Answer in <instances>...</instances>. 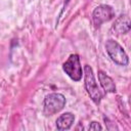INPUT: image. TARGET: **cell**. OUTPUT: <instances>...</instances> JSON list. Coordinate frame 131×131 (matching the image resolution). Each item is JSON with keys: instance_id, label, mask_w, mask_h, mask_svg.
<instances>
[{"instance_id": "obj_6", "label": "cell", "mask_w": 131, "mask_h": 131, "mask_svg": "<svg viewBox=\"0 0 131 131\" xmlns=\"http://www.w3.org/2000/svg\"><path fill=\"white\" fill-rule=\"evenodd\" d=\"M74 122H75V116H74V114H72V113H70V112L60 115V116L56 119V121H55V123H56V128H57V130H59V131L69 130V129L73 126Z\"/></svg>"}, {"instance_id": "obj_2", "label": "cell", "mask_w": 131, "mask_h": 131, "mask_svg": "<svg viewBox=\"0 0 131 131\" xmlns=\"http://www.w3.org/2000/svg\"><path fill=\"white\" fill-rule=\"evenodd\" d=\"M67 100L63 94L58 92L49 93L43 101V113L45 116H53L59 113L66 105Z\"/></svg>"}, {"instance_id": "obj_5", "label": "cell", "mask_w": 131, "mask_h": 131, "mask_svg": "<svg viewBox=\"0 0 131 131\" xmlns=\"http://www.w3.org/2000/svg\"><path fill=\"white\" fill-rule=\"evenodd\" d=\"M116 13L114 8L107 4H100L96 6L92 12V20L96 27H99L103 23L110 21L115 18Z\"/></svg>"}, {"instance_id": "obj_4", "label": "cell", "mask_w": 131, "mask_h": 131, "mask_svg": "<svg viewBox=\"0 0 131 131\" xmlns=\"http://www.w3.org/2000/svg\"><path fill=\"white\" fill-rule=\"evenodd\" d=\"M62 70L74 82H79L82 80L83 69L78 54H71L62 63Z\"/></svg>"}, {"instance_id": "obj_7", "label": "cell", "mask_w": 131, "mask_h": 131, "mask_svg": "<svg viewBox=\"0 0 131 131\" xmlns=\"http://www.w3.org/2000/svg\"><path fill=\"white\" fill-rule=\"evenodd\" d=\"M98 80L102 89L105 91V93H115L117 91L114 80L108 75H106L103 71H98Z\"/></svg>"}, {"instance_id": "obj_1", "label": "cell", "mask_w": 131, "mask_h": 131, "mask_svg": "<svg viewBox=\"0 0 131 131\" xmlns=\"http://www.w3.org/2000/svg\"><path fill=\"white\" fill-rule=\"evenodd\" d=\"M83 76H84V86H85V89H86L88 95L90 96L91 100L94 103L99 104L103 97V93L101 92V89L99 88V86L95 80L93 70L90 66H88V64L84 66Z\"/></svg>"}, {"instance_id": "obj_8", "label": "cell", "mask_w": 131, "mask_h": 131, "mask_svg": "<svg viewBox=\"0 0 131 131\" xmlns=\"http://www.w3.org/2000/svg\"><path fill=\"white\" fill-rule=\"evenodd\" d=\"M130 19L127 15H121L118 17L114 25V30L118 34H127L130 31Z\"/></svg>"}, {"instance_id": "obj_3", "label": "cell", "mask_w": 131, "mask_h": 131, "mask_svg": "<svg viewBox=\"0 0 131 131\" xmlns=\"http://www.w3.org/2000/svg\"><path fill=\"white\" fill-rule=\"evenodd\" d=\"M105 50L110 58L118 66L125 67L129 63V57L124 48L114 39H108L105 42Z\"/></svg>"}, {"instance_id": "obj_9", "label": "cell", "mask_w": 131, "mask_h": 131, "mask_svg": "<svg viewBox=\"0 0 131 131\" xmlns=\"http://www.w3.org/2000/svg\"><path fill=\"white\" fill-rule=\"evenodd\" d=\"M87 129H88V130H101L102 127H101V125H100L98 122L93 121V122H91V123L88 125Z\"/></svg>"}]
</instances>
